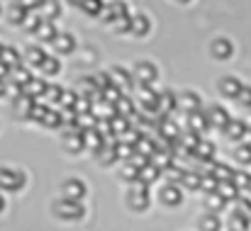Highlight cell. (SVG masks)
I'll list each match as a JSON object with an SVG mask.
<instances>
[{"instance_id": "1", "label": "cell", "mask_w": 251, "mask_h": 231, "mask_svg": "<svg viewBox=\"0 0 251 231\" xmlns=\"http://www.w3.org/2000/svg\"><path fill=\"white\" fill-rule=\"evenodd\" d=\"M51 212H54V217L61 219V222H81L85 217V205L83 202L66 200V197H59V200H54Z\"/></svg>"}, {"instance_id": "25", "label": "cell", "mask_w": 251, "mask_h": 231, "mask_svg": "<svg viewBox=\"0 0 251 231\" xmlns=\"http://www.w3.org/2000/svg\"><path fill=\"white\" fill-rule=\"evenodd\" d=\"M129 27H132V17L127 15V17H120V20L112 24V32H117V34H129Z\"/></svg>"}, {"instance_id": "21", "label": "cell", "mask_w": 251, "mask_h": 231, "mask_svg": "<svg viewBox=\"0 0 251 231\" xmlns=\"http://www.w3.org/2000/svg\"><path fill=\"white\" fill-rule=\"evenodd\" d=\"M81 10L90 17H100V12L105 10L102 0H81Z\"/></svg>"}, {"instance_id": "14", "label": "cell", "mask_w": 251, "mask_h": 231, "mask_svg": "<svg viewBox=\"0 0 251 231\" xmlns=\"http://www.w3.org/2000/svg\"><path fill=\"white\" fill-rule=\"evenodd\" d=\"M200 231H222V222L217 212H207L200 217Z\"/></svg>"}, {"instance_id": "13", "label": "cell", "mask_w": 251, "mask_h": 231, "mask_svg": "<svg viewBox=\"0 0 251 231\" xmlns=\"http://www.w3.org/2000/svg\"><path fill=\"white\" fill-rule=\"evenodd\" d=\"M32 110H34V102H32L29 97L17 95V97L12 100V112H15L17 117H29V115H32Z\"/></svg>"}, {"instance_id": "9", "label": "cell", "mask_w": 251, "mask_h": 231, "mask_svg": "<svg viewBox=\"0 0 251 231\" xmlns=\"http://www.w3.org/2000/svg\"><path fill=\"white\" fill-rule=\"evenodd\" d=\"M51 44H54V51H56V54H61V56L74 54V51H76V46H78V44H76V37H74V34H69V32L59 34Z\"/></svg>"}, {"instance_id": "23", "label": "cell", "mask_w": 251, "mask_h": 231, "mask_svg": "<svg viewBox=\"0 0 251 231\" xmlns=\"http://www.w3.org/2000/svg\"><path fill=\"white\" fill-rule=\"evenodd\" d=\"M7 17H10V22H12V24H25V20H27V10H25V7H20V5L15 2V5L10 7Z\"/></svg>"}, {"instance_id": "26", "label": "cell", "mask_w": 251, "mask_h": 231, "mask_svg": "<svg viewBox=\"0 0 251 231\" xmlns=\"http://www.w3.org/2000/svg\"><path fill=\"white\" fill-rule=\"evenodd\" d=\"M225 202H227V200H225L220 192H212V195H207V207H210L212 212H215V209H222V207H225Z\"/></svg>"}, {"instance_id": "18", "label": "cell", "mask_w": 251, "mask_h": 231, "mask_svg": "<svg viewBox=\"0 0 251 231\" xmlns=\"http://www.w3.org/2000/svg\"><path fill=\"white\" fill-rule=\"evenodd\" d=\"M139 168H142V165H137V163H125L122 170H120V178H122L125 183H132V185H134V183L139 180Z\"/></svg>"}, {"instance_id": "15", "label": "cell", "mask_w": 251, "mask_h": 231, "mask_svg": "<svg viewBox=\"0 0 251 231\" xmlns=\"http://www.w3.org/2000/svg\"><path fill=\"white\" fill-rule=\"evenodd\" d=\"M64 149H66L69 154H81L85 149V137H81V134L66 137V139H64Z\"/></svg>"}, {"instance_id": "4", "label": "cell", "mask_w": 251, "mask_h": 231, "mask_svg": "<svg viewBox=\"0 0 251 231\" xmlns=\"http://www.w3.org/2000/svg\"><path fill=\"white\" fill-rule=\"evenodd\" d=\"M132 78H134V83H139L142 88H149V85H154L156 78H159V66H156L154 61H149V59H142V61L134 64Z\"/></svg>"}, {"instance_id": "34", "label": "cell", "mask_w": 251, "mask_h": 231, "mask_svg": "<svg viewBox=\"0 0 251 231\" xmlns=\"http://www.w3.org/2000/svg\"><path fill=\"white\" fill-rule=\"evenodd\" d=\"M0 92H5V88H2V83H0Z\"/></svg>"}, {"instance_id": "33", "label": "cell", "mask_w": 251, "mask_h": 231, "mask_svg": "<svg viewBox=\"0 0 251 231\" xmlns=\"http://www.w3.org/2000/svg\"><path fill=\"white\" fill-rule=\"evenodd\" d=\"M173 2H178V5H188V2H193V0H173Z\"/></svg>"}, {"instance_id": "22", "label": "cell", "mask_w": 251, "mask_h": 231, "mask_svg": "<svg viewBox=\"0 0 251 231\" xmlns=\"http://www.w3.org/2000/svg\"><path fill=\"white\" fill-rule=\"evenodd\" d=\"M207 115H210L207 122H212V124H220V127H227V124H229V117H227V112H225L222 107H210Z\"/></svg>"}, {"instance_id": "3", "label": "cell", "mask_w": 251, "mask_h": 231, "mask_svg": "<svg viewBox=\"0 0 251 231\" xmlns=\"http://www.w3.org/2000/svg\"><path fill=\"white\" fill-rule=\"evenodd\" d=\"M127 207L132 212H147L151 207V195H149V187L142 185V183H134L127 192Z\"/></svg>"}, {"instance_id": "27", "label": "cell", "mask_w": 251, "mask_h": 231, "mask_svg": "<svg viewBox=\"0 0 251 231\" xmlns=\"http://www.w3.org/2000/svg\"><path fill=\"white\" fill-rule=\"evenodd\" d=\"M237 161L239 163H251V146H239L237 149Z\"/></svg>"}, {"instance_id": "17", "label": "cell", "mask_w": 251, "mask_h": 231, "mask_svg": "<svg viewBox=\"0 0 251 231\" xmlns=\"http://www.w3.org/2000/svg\"><path fill=\"white\" fill-rule=\"evenodd\" d=\"M154 180H159V168L156 165H142L139 168V180L137 183H142V185H151Z\"/></svg>"}, {"instance_id": "6", "label": "cell", "mask_w": 251, "mask_h": 231, "mask_svg": "<svg viewBox=\"0 0 251 231\" xmlns=\"http://www.w3.org/2000/svg\"><path fill=\"white\" fill-rule=\"evenodd\" d=\"M154 24H151V17L147 12H139V15H132V27H129V37H137V39H147L151 34Z\"/></svg>"}, {"instance_id": "5", "label": "cell", "mask_w": 251, "mask_h": 231, "mask_svg": "<svg viewBox=\"0 0 251 231\" xmlns=\"http://www.w3.org/2000/svg\"><path fill=\"white\" fill-rule=\"evenodd\" d=\"M61 197L74 200V202H83L85 197H88V185H85V180H81V178H69V180H64V185H61Z\"/></svg>"}, {"instance_id": "28", "label": "cell", "mask_w": 251, "mask_h": 231, "mask_svg": "<svg viewBox=\"0 0 251 231\" xmlns=\"http://www.w3.org/2000/svg\"><path fill=\"white\" fill-rule=\"evenodd\" d=\"M220 195H222L225 200H232V197H237V187H234V185H222V187H220Z\"/></svg>"}, {"instance_id": "10", "label": "cell", "mask_w": 251, "mask_h": 231, "mask_svg": "<svg viewBox=\"0 0 251 231\" xmlns=\"http://www.w3.org/2000/svg\"><path fill=\"white\" fill-rule=\"evenodd\" d=\"M242 90H244V85L239 83V78L225 76L222 80H220V92H222L225 97H239Z\"/></svg>"}, {"instance_id": "8", "label": "cell", "mask_w": 251, "mask_h": 231, "mask_svg": "<svg viewBox=\"0 0 251 231\" xmlns=\"http://www.w3.org/2000/svg\"><path fill=\"white\" fill-rule=\"evenodd\" d=\"M159 202L166 205V207H178V205L183 202V190H180L178 185L168 183V185H164V187L159 190Z\"/></svg>"}, {"instance_id": "31", "label": "cell", "mask_w": 251, "mask_h": 231, "mask_svg": "<svg viewBox=\"0 0 251 231\" xmlns=\"http://www.w3.org/2000/svg\"><path fill=\"white\" fill-rule=\"evenodd\" d=\"M237 100H242L244 105H247V102H249V105H251V90H249V88H244V90H242V95H239Z\"/></svg>"}, {"instance_id": "7", "label": "cell", "mask_w": 251, "mask_h": 231, "mask_svg": "<svg viewBox=\"0 0 251 231\" xmlns=\"http://www.w3.org/2000/svg\"><path fill=\"white\" fill-rule=\"evenodd\" d=\"M234 54V44L227 39V37H215L212 44H210V56L215 61H229Z\"/></svg>"}, {"instance_id": "24", "label": "cell", "mask_w": 251, "mask_h": 231, "mask_svg": "<svg viewBox=\"0 0 251 231\" xmlns=\"http://www.w3.org/2000/svg\"><path fill=\"white\" fill-rule=\"evenodd\" d=\"M229 227H232V231H247L249 229V217H244L242 212H234Z\"/></svg>"}, {"instance_id": "12", "label": "cell", "mask_w": 251, "mask_h": 231, "mask_svg": "<svg viewBox=\"0 0 251 231\" xmlns=\"http://www.w3.org/2000/svg\"><path fill=\"white\" fill-rule=\"evenodd\" d=\"M110 76H112V85H117V88H122V90H129L132 85H134V78L129 71H125V69H112L110 71Z\"/></svg>"}, {"instance_id": "32", "label": "cell", "mask_w": 251, "mask_h": 231, "mask_svg": "<svg viewBox=\"0 0 251 231\" xmlns=\"http://www.w3.org/2000/svg\"><path fill=\"white\" fill-rule=\"evenodd\" d=\"M5 209H7V200H5V197H2V195H0V214H2V212H5Z\"/></svg>"}, {"instance_id": "11", "label": "cell", "mask_w": 251, "mask_h": 231, "mask_svg": "<svg viewBox=\"0 0 251 231\" xmlns=\"http://www.w3.org/2000/svg\"><path fill=\"white\" fill-rule=\"evenodd\" d=\"M176 105L183 107L185 112H198L200 105H202V100H200V95H195V92H180V95L176 97Z\"/></svg>"}, {"instance_id": "30", "label": "cell", "mask_w": 251, "mask_h": 231, "mask_svg": "<svg viewBox=\"0 0 251 231\" xmlns=\"http://www.w3.org/2000/svg\"><path fill=\"white\" fill-rule=\"evenodd\" d=\"M27 56H29L34 64H42V61H44V54H42L39 49H29V51H27Z\"/></svg>"}, {"instance_id": "20", "label": "cell", "mask_w": 251, "mask_h": 231, "mask_svg": "<svg viewBox=\"0 0 251 231\" xmlns=\"http://www.w3.org/2000/svg\"><path fill=\"white\" fill-rule=\"evenodd\" d=\"M39 69H42V73H47V76H56V73L61 71V64H59L56 56H44V61L39 64Z\"/></svg>"}, {"instance_id": "29", "label": "cell", "mask_w": 251, "mask_h": 231, "mask_svg": "<svg viewBox=\"0 0 251 231\" xmlns=\"http://www.w3.org/2000/svg\"><path fill=\"white\" fill-rule=\"evenodd\" d=\"M42 2L44 0H17V5L25 10H37V7H42Z\"/></svg>"}, {"instance_id": "16", "label": "cell", "mask_w": 251, "mask_h": 231, "mask_svg": "<svg viewBox=\"0 0 251 231\" xmlns=\"http://www.w3.org/2000/svg\"><path fill=\"white\" fill-rule=\"evenodd\" d=\"M39 10H42V20H44V22H51V20L61 12V5H59L56 0H44Z\"/></svg>"}, {"instance_id": "19", "label": "cell", "mask_w": 251, "mask_h": 231, "mask_svg": "<svg viewBox=\"0 0 251 231\" xmlns=\"http://www.w3.org/2000/svg\"><path fill=\"white\" fill-rule=\"evenodd\" d=\"M37 37H39V42H54L59 37V32H56L54 22H42V27L37 29Z\"/></svg>"}, {"instance_id": "2", "label": "cell", "mask_w": 251, "mask_h": 231, "mask_svg": "<svg viewBox=\"0 0 251 231\" xmlns=\"http://www.w3.org/2000/svg\"><path fill=\"white\" fill-rule=\"evenodd\" d=\"M27 185V173L10 168V165H0V192H20Z\"/></svg>"}]
</instances>
